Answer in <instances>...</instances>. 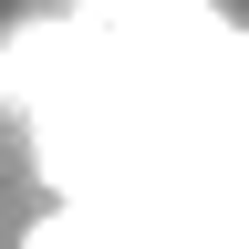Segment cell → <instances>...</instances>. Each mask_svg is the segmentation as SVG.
<instances>
[{
    "label": "cell",
    "instance_id": "6da1fadb",
    "mask_svg": "<svg viewBox=\"0 0 249 249\" xmlns=\"http://www.w3.org/2000/svg\"><path fill=\"white\" fill-rule=\"evenodd\" d=\"M0 249H249L239 21L73 0L0 31Z\"/></svg>",
    "mask_w": 249,
    "mask_h": 249
}]
</instances>
